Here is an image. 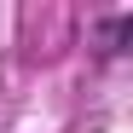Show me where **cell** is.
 Segmentation results:
<instances>
[{"mask_svg": "<svg viewBox=\"0 0 133 133\" xmlns=\"http://www.w3.org/2000/svg\"><path fill=\"white\" fill-rule=\"evenodd\" d=\"M133 46V12H104L93 17V58L110 64V58H127Z\"/></svg>", "mask_w": 133, "mask_h": 133, "instance_id": "cell-1", "label": "cell"}]
</instances>
